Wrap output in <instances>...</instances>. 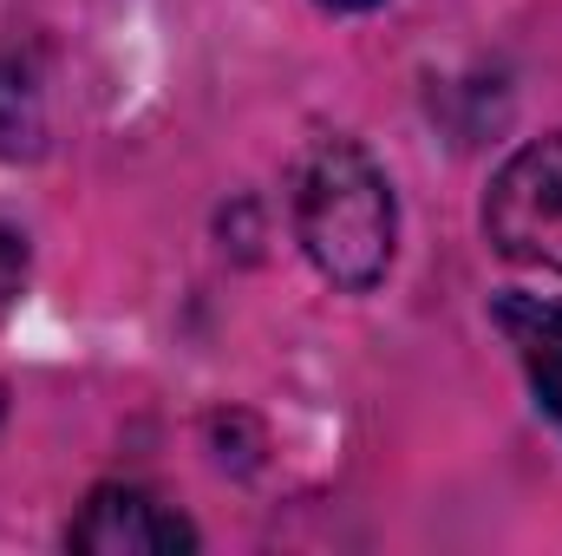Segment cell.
Here are the masks:
<instances>
[{"label":"cell","instance_id":"cell-1","mask_svg":"<svg viewBox=\"0 0 562 556\" xmlns=\"http://www.w3.org/2000/svg\"><path fill=\"white\" fill-rule=\"evenodd\" d=\"M294 236L340 294L380 288L400 249V203L386 170L353 138H321L294 170Z\"/></svg>","mask_w":562,"mask_h":556},{"label":"cell","instance_id":"cell-2","mask_svg":"<svg viewBox=\"0 0 562 556\" xmlns=\"http://www.w3.org/2000/svg\"><path fill=\"white\" fill-rule=\"evenodd\" d=\"M484 236L504 263L562 276V132L504 157L484 190Z\"/></svg>","mask_w":562,"mask_h":556},{"label":"cell","instance_id":"cell-3","mask_svg":"<svg viewBox=\"0 0 562 556\" xmlns=\"http://www.w3.org/2000/svg\"><path fill=\"white\" fill-rule=\"evenodd\" d=\"M66 544L86 556H170L196 551V524L144 485H99L86 511L72 518Z\"/></svg>","mask_w":562,"mask_h":556},{"label":"cell","instance_id":"cell-4","mask_svg":"<svg viewBox=\"0 0 562 556\" xmlns=\"http://www.w3.org/2000/svg\"><path fill=\"white\" fill-rule=\"evenodd\" d=\"M491 321H497V334L517 347V367H524L537 407L562 425V301L557 294H524V288H510V294H497Z\"/></svg>","mask_w":562,"mask_h":556},{"label":"cell","instance_id":"cell-5","mask_svg":"<svg viewBox=\"0 0 562 556\" xmlns=\"http://www.w3.org/2000/svg\"><path fill=\"white\" fill-rule=\"evenodd\" d=\"M40 138H46L40 92H33V79L0 53V157H33Z\"/></svg>","mask_w":562,"mask_h":556},{"label":"cell","instance_id":"cell-6","mask_svg":"<svg viewBox=\"0 0 562 556\" xmlns=\"http://www.w3.org/2000/svg\"><path fill=\"white\" fill-rule=\"evenodd\" d=\"M20 276H26V243L0 230V301H7L13 288H20Z\"/></svg>","mask_w":562,"mask_h":556},{"label":"cell","instance_id":"cell-7","mask_svg":"<svg viewBox=\"0 0 562 556\" xmlns=\"http://www.w3.org/2000/svg\"><path fill=\"white\" fill-rule=\"evenodd\" d=\"M327 13H367V7H380V0H321Z\"/></svg>","mask_w":562,"mask_h":556}]
</instances>
